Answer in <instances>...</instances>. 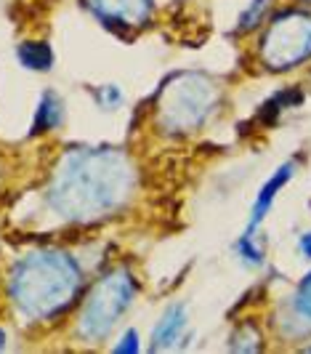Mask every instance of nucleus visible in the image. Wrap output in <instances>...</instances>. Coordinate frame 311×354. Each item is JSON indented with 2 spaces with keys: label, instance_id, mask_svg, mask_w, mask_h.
<instances>
[{
  "label": "nucleus",
  "instance_id": "nucleus-1",
  "mask_svg": "<svg viewBox=\"0 0 311 354\" xmlns=\"http://www.w3.org/2000/svg\"><path fill=\"white\" fill-rule=\"evenodd\" d=\"M133 187L136 168L125 152L115 147H77L59 160L46 203L69 224H93L120 211Z\"/></svg>",
  "mask_w": 311,
  "mask_h": 354
},
{
  "label": "nucleus",
  "instance_id": "nucleus-2",
  "mask_svg": "<svg viewBox=\"0 0 311 354\" xmlns=\"http://www.w3.org/2000/svg\"><path fill=\"white\" fill-rule=\"evenodd\" d=\"M83 269L77 259L59 248H37L21 256L14 269L8 290L17 309L30 319H53L67 312L80 296Z\"/></svg>",
  "mask_w": 311,
  "mask_h": 354
},
{
  "label": "nucleus",
  "instance_id": "nucleus-3",
  "mask_svg": "<svg viewBox=\"0 0 311 354\" xmlns=\"http://www.w3.org/2000/svg\"><path fill=\"white\" fill-rule=\"evenodd\" d=\"M221 91L205 72H176L155 96V120L168 136H184L210 120Z\"/></svg>",
  "mask_w": 311,
  "mask_h": 354
},
{
  "label": "nucleus",
  "instance_id": "nucleus-4",
  "mask_svg": "<svg viewBox=\"0 0 311 354\" xmlns=\"http://www.w3.org/2000/svg\"><path fill=\"white\" fill-rule=\"evenodd\" d=\"M136 293L138 280L128 266H115L102 274L83 301L77 317V338L86 344H102L122 315L131 309Z\"/></svg>",
  "mask_w": 311,
  "mask_h": 354
},
{
  "label": "nucleus",
  "instance_id": "nucleus-5",
  "mask_svg": "<svg viewBox=\"0 0 311 354\" xmlns=\"http://www.w3.org/2000/svg\"><path fill=\"white\" fill-rule=\"evenodd\" d=\"M258 56L269 72H290L311 62V8L274 11L261 32Z\"/></svg>",
  "mask_w": 311,
  "mask_h": 354
},
{
  "label": "nucleus",
  "instance_id": "nucleus-6",
  "mask_svg": "<svg viewBox=\"0 0 311 354\" xmlns=\"http://www.w3.org/2000/svg\"><path fill=\"white\" fill-rule=\"evenodd\" d=\"M86 6L102 27L122 40L149 27L155 14V0H86Z\"/></svg>",
  "mask_w": 311,
  "mask_h": 354
},
{
  "label": "nucleus",
  "instance_id": "nucleus-7",
  "mask_svg": "<svg viewBox=\"0 0 311 354\" xmlns=\"http://www.w3.org/2000/svg\"><path fill=\"white\" fill-rule=\"evenodd\" d=\"M295 171H298V160H285V162H279L274 171H272V176L261 184L258 195L253 200V208H250V216H247L245 232L261 230V224L266 221V216L272 211V205H274V200L279 197V192L293 181Z\"/></svg>",
  "mask_w": 311,
  "mask_h": 354
},
{
  "label": "nucleus",
  "instance_id": "nucleus-8",
  "mask_svg": "<svg viewBox=\"0 0 311 354\" xmlns=\"http://www.w3.org/2000/svg\"><path fill=\"white\" fill-rule=\"evenodd\" d=\"M187 338H189V312H187V304H171L160 315L155 328H152L149 349L152 352H173V349H181Z\"/></svg>",
  "mask_w": 311,
  "mask_h": 354
},
{
  "label": "nucleus",
  "instance_id": "nucleus-9",
  "mask_svg": "<svg viewBox=\"0 0 311 354\" xmlns=\"http://www.w3.org/2000/svg\"><path fill=\"white\" fill-rule=\"evenodd\" d=\"M282 333L288 338L311 336V269L303 274V280L295 285L293 296L288 299L282 309Z\"/></svg>",
  "mask_w": 311,
  "mask_h": 354
},
{
  "label": "nucleus",
  "instance_id": "nucleus-10",
  "mask_svg": "<svg viewBox=\"0 0 311 354\" xmlns=\"http://www.w3.org/2000/svg\"><path fill=\"white\" fill-rule=\"evenodd\" d=\"M64 102L56 91H46L40 96V102L35 106V118H32V131L30 136H40V133H51L56 128H62L64 123Z\"/></svg>",
  "mask_w": 311,
  "mask_h": 354
},
{
  "label": "nucleus",
  "instance_id": "nucleus-11",
  "mask_svg": "<svg viewBox=\"0 0 311 354\" xmlns=\"http://www.w3.org/2000/svg\"><path fill=\"white\" fill-rule=\"evenodd\" d=\"M17 59L24 70L48 72V70H53L56 53H53L51 43H46V40H24V43H19Z\"/></svg>",
  "mask_w": 311,
  "mask_h": 354
},
{
  "label": "nucleus",
  "instance_id": "nucleus-12",
  "mask_svg": "<svg viewBox=\"0 0 311 354\" xmlns=\"http://www.w3.org/2000/svg\"><path fill=\"white\" fill-rule=\"evenodd\" d=\"M276 0H250L237 17V35H250L261 27H266V21L274 14Z\"/></svg>",
  "mask_w": 311,
  "mask_h": 354
},
{
  "label": "nucleus",
  "instance_id": "nucleus-13",
  "mask_svg": "<svg viewBox=\"0 0 311 354\" xmlns=\"http://www.w3.org/2000/svg\"><path fill=\"white\" fill-rule=\"evenodd\" d=\"M234 253L245 266L258 269L266 259V243H261L258 232H242L234 243Z\"/></svg>",
  "mask_w": 311,
  "mask_h": 354
},
{
  "label": "nucleus",
  "instance_id": "nucleus-14",
  "mask_svg": "<svg viewBox=\"0 0 311 354\" xmlns=\"http://www.w3.org/2000/svg\"><path fill=\"white\" fill-rule=\"evenodd\" d=\"M303 102V93L298 88H288V91H279V93H274L266 104H263V109H261V120L263 123H276V118L285 112V109H293V106H298Z\"/></svg>",
  "mask_w": 311,
  "mask_h": 354
},
{
  "label": "nucleus",
  "instance_id": "nucleus-15",
  "mask_svg": "<svg viewBox=\"0 0 311 354\" xmlns=\"http://www.w3.org/2000/svg\"><path fill=\"white\" fill-rule=\"evenodd\" d=\"M229 349L232 352H261L263 349V333L258 330V325L242 322L229 338Z\"/></svg>",
  "mask_w": 311,
  "mask_h": 354
},
{
  "label": "nucleus",
  "instance_id": "nucleus-16",
  "mask_svg": "<svg viewBox=\"0 0 311 354\" xmlns=\"http://www.w3.org/2000/svg\"><path fill=\"white\" fill-rule=\"evenodd\" d=\"M93 99H96V104L102 106L104 112H112V109H117L122 104V88L117 83H104L99 88L93 91Z\"/></svg>",
  "mask_w": 311,
  "mask_h": 354
},
{
  "label": "nucleus",
  "instance_id": "nucleus-17",
  "mask_svg": "<svg viewBox=\"0 0 311 354\" xmlns=\"http://www.w3.org/2000/svg\"><path fill=\"white\" fill-rule=\"evenodd\" d=\"M112 352L117 354H136L141 352V336H138L136 328H128L125 333L120 336V341L112 346Z\"/></svg>",
  "mask_w": 311,
  "mask_h": 354
},
{
  "label": "nucleus",
  "instance_id": "nucleus-18",
  "mask_svg": "<svg viewBox=\"0 0 311 354\" xmlns=\"http://www.w3.org/2000/svg\"><path fill=\"white\" fill-rule=\"evenodd\" d=\"M295 248H298V256H301V259L311 261V230L309 232H301V234H298V243H295Z\"/></svg>",
  "mask_w": 311,
  "mask_h": 354
},
{
  "label": "nucleus",
  "instance_id": "nucleus-19",
  "mask_svg": "<svg viewBox=\"0 0 311 354\" xmlns=\"http://www.w3.org/2000/svg\"><path fill=\"white\" fill-rule=\"evenodd\" d=\"M295 6H301V8H311V0H290Z\"/></svg>",
  "mask_w": 311,
  "mask_h": 354
},
{
  "label": "nucleus",
  "instance_id": "nucleus-20",
  "mask_svg": "<svg viewBox=\"0 0 311 354\" xmlns=\"http://www.w3.org/2000/svg\"><path fill=\"white\" fill-rule=\"evenodd\" d=\"M6 346V336H3V330H0V349Z\"/></svg>",
  "mask_w": 311,
  "mask_h": 354
},
{
  "label": "nucleus",
  "instance_id": "nucleus-21",
  "mask_svg": "<svg viewBox=\"0 0 311 354\" xmlns=\"http://www.w3.org/2000/svg\"><path fill=\"white\" fill-rule=\"evenodd\" d=\"M303 352H311V344H309V346H306V349H303Z\"/></svg>",
  "mask_w": 311,
  "mask_h": 354
}]
</instances>
